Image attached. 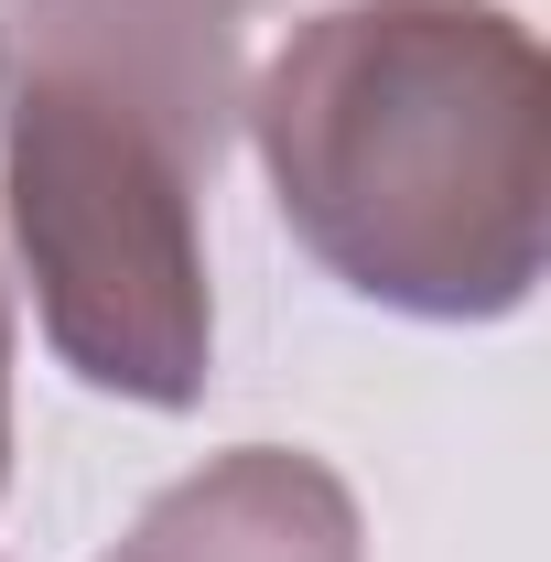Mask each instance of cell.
Wrapping results in <instances>:
<instances>
[{
	"mask_svg": "<svg viewBox=\"0 0 551 562\" xmlns=\"http://www.w3.org/2000/svg\"><path fill=\"white\" fill-rule=\"evenodd\" d=\"M260 0H0V195L87 390L184 412L216 357L206 173L249 109Z\"/></svg>",
	"mask_w": 551,
	"mask_h": 562,
	"instance_id": "6da1fadb",
	"label": "cell"
},
{
	"mask_svg": "<svg viewBox=\"0 0 551 562\" xmlns=\"http://www.w3.org/2000/svg\"><path fill=\"white\" fill-rule=\"evenodd\" d=\"M249 131L292 238L368 303L486 325L541 281L551 66L486 0H336L271 55Z\"/></svg>",
	"mask_w": 551,
	"mask_h": 562,
	"instance_id": "7a4b0ae2",
	"label": "cell"
},
{
	"mask_svg": "<svg viewBox=\"0 0 551 562\" xmlns=\"http://www.w3.org/2000/svg\"><path fill=\"white\" fill-rule=\"evenodd\" d=\"M357 497L292 443H238L162 487L109 562H357Z\"/></svg>",
	"mask_w": 551,
	"mask_h": 562,
	"instance_id": "3957f363",
	"label": "cell"
},
{
	"mask_svg": "<svg viewBox=\"0 0 551 562\" xmlns=\"http://www.w3.org/2000/svg\"><path fill=\"white\" fill-rule=\"evenodd\" d=\"M0 465H11V303H0Z\"/></svg>",
	"mask_w": 551,
	"mask_h": 562,
	"instance_id": "277c9868",
	"label": "cell"
}]
</instances>
